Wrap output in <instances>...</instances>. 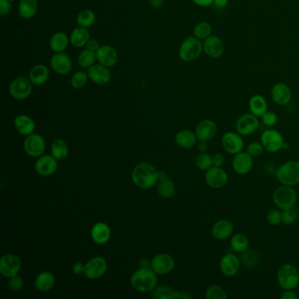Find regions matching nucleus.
<instances>
[{"mask_svg": "<svg viewBox=\"0 0 299 299\" xmlns=\"http://www.w3.org/2000/svg\"><path fill=\"white\" fill-rule=\"evenodd\" d=\"M157 170L152 164L140 163L132 171V180L137 187L143 190L153 187L158 182Z\"/></svg>", "mask_w": 299, "mask_h": 299, "instance_id": "obj_1", "label": "nucleus"}, {"mask_svg": "<svg viewBox=\"0 0 299 299\" xmlns=\"http://www.w3.org/2000/svg\"><path fill=\"white\" fill-rule=\"evenodd\" d=\"M157 274L151 267H140L131 277V284L140 292L153 291L157 284Z\"/></svg>", "mask_w": 299, "mask_h": 299, "instance_id": "obj_2", "label": "nucleus"}, {"mask_svg": "<svg viewBox=\"0 0 299 299\" xmlns=\"http://www.w3.org/2000/svg\"><path fill=\"white\" fill-rule=\"evenodd\" d=\"M274 204L280 210L293 209L297 201V194L292 186L282 185L277 187L273 193Z\"/></svg>", "mask_w": 299, "mask_h": 299, "instance_id": "obj_3", "label": "nucleus"}, {"mask_svg": "<svg viewBox=\"0 0 299 299\" xmlns=\"http://www.w3.org/2000/svg\"><path fill=\"white\" fill-rule=\"evenodd\" d=\"M277 283L283 290H294L299 285V271L290 263L282 265L277 273Z\"/></svg>", "mask_w": 299, "mask_h": 299, "instance_id": "obj_4", "label": "nucleus"}, {"mask_svg": "<svg viewBox=\"0 0 299 299\" xmlns=\"http://www.w3.org/2000/svg\"><path fill=\"white\" fill-rule=\"evenodd\" d=\"M276 177L283 185L295 186L299 184V162L296 160L283 163L276 171Z\"/></svg>", "mask_w": 299, "mask_h": 299, "instance_id": "obj_5", "label": "nucleus"}, {"mask_svg": "<svg viewBox=\"0 0 299 299\" xmlns=\"http://www.w3.org/2000/svg\"><path fill=\"white\" fill-rule=\"evenodd\" d=\"M203 51L204 48L201 40L196 38L195 36H190L182 42L179 48V58L184 62L190 63L197 60Z\"/></svg>", "mask_w": 299, "mask_h": 299, "instance_id": "obj_6", "label": "nucleus"}, {"mask_svg": "<svg viewBox=\"0 0 299 299\" xmlns=\"http://www.w3.org/2000/svg\"><path fill=\"white\" fill-rule=\"evenodd\" d=\"M33 84L29 77H18L10 83V95L17 100H24L32 94Z\"/></svg>", "mask_w": 299, "mask_h": 299, "instance_id": "obj_7", "label": "nucleus"}, {"mask_svg": "<svg viewBox=\"0 0 299 299\" xmlns=\"http://www.w3.org/2000/svg\"><path fill=\"white\" fill-rule=\"evenodd\" d=\"M261 142L264 150L270 153H277L283 150L285 143L283 136L279 131L276 129H267L261 135Z\"/></svg>", "mask_w": 299, "mask_h": 299, "instance_id": "obj_8", "label": "nucleus"}, {"mask_svg": "<svg viewBox=\"0 0 299 299\" xmlns=\"http://www.w3.org/2000/svg\"><path fill=\"white\" fill-rule=\"evenodd\" d=\"M260 126L258 117L253 113L241 115L236 121L235 128L238 134L242 136H248L255 133Z\"/></svg>", "mask_w": 299, "mask_h": 299, "instance_id": "obj_9", "label": "nucleus"}, {"mask_svg": "<svg viewBox=\"0 0 299 299\" xmlns=\"http://www.w3.org/2000/svg\"><path fill=\"white\" fill-rule=\"evenodd\" d=\"M204 180L207 185L212 189H222L228 183V175L221 167H214L206 170Z\"/></svg>", "mask_w": 299, "mask_h": 299, "instance_id": "obj_10", "label": "nucleus"}, {"mask_svg": "<svg viewBox=\"0 0 299 299\" xmlns=\"http://www.w3.org/2000/svg\"><path fill=\"white\" fill-rule=\"evenodd\" d=\"M21 270V261L16 255L7 254L0 260V273L7 278L16 276Z\"/></svg>", "mask_w": 299, "mask_h": 299, "instance_id": "obj_11", "label": "nucleus"}, {"mask_svg": "<svg viewBox=\"0 0 299 299\" xmlns=\"http://www.w3.org/2000/svg\"><path fill=\"white\" fill-rule=\"evenodd\" d=\"M223 148L230 155H237L243 151L244 140L242 135L237 132H227L224 134L221 140Z\"/></svg>", "mask_w": 299, "mask_h": 299, "instance_id": "obj_12", "label": "nucleus"}, {"mask_svg": "<svg viewBox=\"0 0 299 299\" xmlns=\"http://www.w3.org/2000/svg\"><path fill=\"white\" fill-rule=\"evenodd\" d=\"M107 261H105V258L101 256L91 259L85 264V272L84 275L87 278L96 280L102 277L107 271Z\"/></svg>", "mask_w": 299, "mask_h": 299, "instance_id": "obj_13", "label": "nucleus"}, {"mask_svg": "<svg viewBox=\"0 0 299 299\" xmlns=\"http://www.w3.org/2000/svg\"><path fill=\"white\" fill-rule=\"evenodd\" d=\"M24 150L32 157L42 156L46 150L44 138L38 134H30L24 141Z\"/></svg>", "mask_w": 299, "mask_h": 299, "instance_id": "obj_14", "label": "nucleus"}, {"mask_svg": "<svg viewBox=\"0 0 299 299\" xmlns=\"http://www.w3.org/2000/svg\"><path fill=\"white\" fill-rule=\"evenodd\" d=\"M218 133V126L213 119H204L200 121L196 127L195 134L197 135L198 141L208 142L216 136Z\"/></svg>", "mask_w": 299, "mask_h": 299, "instance_id": "obj_15", "label": "nucleus"}, {"mask_svg": "<svg viewBox=\"0 0 299 299\" xmlns=\"http://www.w3.org/2000/svg\"><path fill=\"white\" fill-rule=\"evenodd\" d=\"M241 260L233 253H227L220 259V270L227 277H234L241 268Z\"/></svg>", "mask_w": 299, "mask_h": 299, "instance_id": "obj_16", "label": "nucleus"}, {"mask_svg": "<svg viewBox=\"0 0 299 299\" xmlns=\"http://www.w3.org/2000/svg\"><path fill=\"white\" fill-rule=\"evenodd\" d=\"M234 231V226L232 221L226 219L217 220L212 226L211 233L217 241H225L231 238Z\"/></svg>", "mask_w": 299, "mask_h": 299, "instance_id": "obj_17", "label": "nucleus"}, {"mask_svg": "<svg viewBox=\"0 0 299 299\" xmlns=\"http://www.w3.org/2000/svg\"><path fill=\"white\" fill-rule=\"evenodd\" d=\"M175 267V261L171 255L160 254L155 256L151 261L150 267L157 275H166L173 271Z\"/></svg>", "mask_w": 299, "mask_h": 299, "instance_id": "obj_18", "label": "nucleus"}, {"mask_svg": "<svg viewBox=\"0 0 299 299\" xmlns=\"http://www.w3.org/2000/svg\"><path fill=\"white\" fill-rule=\"evenodd\" d=\"M50 65H51L52 70H54L55 73L62 76L70 74L73 67L72 61L64 52L55 53L52 56Z\"/></svg>", "mask_w": 299, "mask_h": 299, "instance_id": "obj_19", "label": "nucleus"}, {"mask_svg": "<svg viewBox=\"0 0 299 299\" xmlns=\"http://www.w3.org/2000/svg\"><path fill=\"white\" fill-rule=\"evenodd\" d=\"M232 169L238 175H247L251 171L254 166V159L247 152L234 155L232 161Z\"/></svg>", "mask_w": 299, "mask_h": 299, "instance_id": "obj_20", "label": "nucleus"}, {"mask_svg": "<svg viewBox=\"0 0 299 299\" xmlns=\"http://www.w3.org/2000/svg\"><path fill=\"white\" fill-rule=\"evenodd\" d=\"M204 52L208 57L217 59L220 58L224 53L225 46L222 40L217 35H211L203 42Z\"/></svg>", "mask_w": 299, "mask_h": 299, "instance_id": "obj_21", "label": "nucleus"}, {"mask_svg": "<svg viewBox=\"0 0 299 299\" xmlns=\"http://www.w3.org/2000/svg\"><path fill=\"white\" fill-rule=\"evenodd\" d=\"M271 97L274 102L277 105L284 106L290 104L292 99V93L288 84L284 83H277L271 89Z\"/></svg>", "mask_w": 299, "mask_h": 299, "instance_id": "obj_22", "label": "nucleus"}, {"mask_svg": "<svg viewBox=\"0 0 299 299\" xmlns=\"http://www.w3.org/2000/svg\"><path fill=\"white\" fill-rule=\"evenodd\" d=\"M87 73L89 79L98 85L107 84L111 79V73L109 68L105 67L102 64H94L88 69Z\"/></svg>", "mask_w": 299, "mask_h": 299, "instance_id": "obj_23", "label": "nucleus"}, {"mask_svg": "<svg viewBox=\"0 0 299 299\" xmlns=\"http://www.w3.org/2000/svg\"><path fill=\"white\" fill-rule=\"evenodd\" d=\"M57 160L53 156H42L35 163V168L39 175L48 176L57 170Z\"/></svg>", "mask_w": 299, "mask_h": 299, "instance_id": "obj_24", "label": "nucleus"}, {"mask_svg": "<svg viewBox=\"0 0 299 299\" xmlns=\"http://www.w3.org/2000/svg\"><path fill=\"white\" fill-rule=\"evenodd\" d=\"M96 54L99 64H102L105 67H113L118 63V53L114 48L109 45L101 46L96 52Z\"/></svg>", "mask_w": 299, "mask_h": 299, "instance_id": "obj_25", "label": "nucleus"}, {"mask_svg": "<svg viewBox=\"0 0 299 299\" xmlns=\"http://www.w3.org/2000/svg\"><path fill=\"white\" fill-rule=\"evenodd\" d=\"M92 239L96 244L104 245L108 242L111 237V229L105 223L99 222L95 224L92 229Z\"/></svg>", "mask_w": 299, "mask_h": 299, "instance_id": "obj_26", "label": "nucleus"}, {"mask_svg": "<svg viewBox=\"0 0 299 299\" xmlns=\"http://www.w3.org/2000/svg\"><path fill=\"white\" fill-rule=\"evenodd\" d=\"M28 77L34 85H42L49 78V70L44 64H36L30 70Z\"/></svg>", "mask_w": 299, "mask_h": 299, "instance_id": "obj_27", "label": "nucleus"}, {"mask_svg": "<svg viewBox=\"0 0 299 299\" xmlns=\"http://www.w3.org/2000/svg\"><path fill=\"white\" fill-rule=\"evenodd\" d=\"M14 127L19 134L28 136L34 134L35 130V121L25 114L18 115L14 119Z\"/></svg>", "mask_w": 299, "mask_h": 299, "instance_id": "obj_28", "label": "nucleus"}, {"mask_svg": "<svg viewBox=\"0 0 299 299\" xmlns=\"http://www.w3.org/2000/svg\"><path fill=\"white\" fill-rule=\"evenodd\" d=\"M18 11L22 19H32L38 11V0H19Z\"/></svg>", "mask_w": 299, "mask_h": 299, "instance_id": "obj_29", "label": "nucleus"}, {"mask_svg": "<svg viewBox=\"0 0 299 299\" xmlns=\"http://www.w3.org/2000/svg\"><path fill=\"white\" fill-rule=\"evenodd\" d=\"M70 44L75 48H83L89 40V33L85 27L77 26L72 30L70 36Z\"/></svg>", "mask_w": 299, "mask_h": 299, "instance_id": "obj_30", "label": "nucleus"}, {"mask_svg": "<svg viewBox=\"0 0 299 299\" xmlns=\"http://www.w3.org/2000/svg\"><path fill=\"white\" fill-rule=\"evenodd\" d=\"M54 283H55V279H54V275L48 271H44L39 274L37 277L35 278V287L39 291L46 292L51 290L54 287Z\"/></svg>", "mask_w": 299, "mask_h": 299, "instance_id": "obj_31", "label": "nucleus"}, {"mask_svg": "<svg viewBox=\"0 0 299 299\" xmlns=\"http://www.w3.org/2000/svg\"><path fill=\"white\" fill-rule=\"evenodd\" d=\"M70 42V37L65 33H55L49 40V47L54 53H61L66 50Z\"/></svg>", "mask_w": 299, "mask_h": 299, "instance_id": "obj_32", "label": "nucleus"}, {"mask_svg": "<svg viewBox=\"0 0 299 299\" xmlns=\"http://www.w3.org/2000/svg\"><path fill=\"white\" fill-rule=\"evenodd\" d=\"M248 105H249L251 113L255 115L258 118L259 117L261 118V116L267 111V100L263 96L260 94L253 96L251 99H249Z\"/></svg>", "mask_w": 299, "mask_h": 299, "instance_id": "obj_33", "label": "nucleus"}, {"mask_svg": "<svg viewBox=\"0 0 299 299\" xmlns=\"http://www.w3.org/2000/svg\"><path fill=\"white\" fill-rule=\"evenodd\" d=\"M175 143L183 148H191L197 143V135L191 130H182L178 132L175 138Z\"/></svg>", "mask_w": 299, "mask_h": 299, "instance_id": "obj_34", "label": "nucleus"}, {"mask_svg": "<svg viewBox=\"0 0 299 299\" xmlns=\"http://www.w3.org/2000/svg\"><path fill=\"white\" fill-rule=\"evenodd\" d=\"M230 245L232 250L236 253H243L249 248V239L244 233L238 232L231 237Z\"/></svg>", "mask_w": 299, "mask_h": 299, "instance_id": "obj_35", "label": "nucleus"}, {"mask_svg": "<svg viewBox=\"0 0 299 299\" xmlns=\"http://www.w3.org/2000/svg\"><path fill=\"white\" fill-rule=\"evenodd\" d=\"M51 153L57 161H63L69 155V146L64 140H55L51 145Z\"/></svg>", "mask_w": 299, "mask_h": 299, "instance_id": "obj_36", "label": "nucleus"}, {"mask_svg": "<svg viewBox=\"0 0 299 299\" xmlns=\"http://www.w3.org/2000/svg\"><path fill=\"white\" fill-rule=\"evenodd\" d=\"M97 60V54L96 52L91 51L89 49H84L80 52L77 56V63L79 64L80 67L83 69H89L96 64Z\"/></svg>", "mask_w": 299, "mask_h": 299, "instance_id": "obj_37", "label": "nucleus"}, {"mask_svg": "<svg viewBox=\"0 0 299 299\" xmlns=\"http://www.w3.org/2000/svg\"><path fill=\"white\" fill-rule=\"evenodd\" d=\"M96 20V15L92 10L85 9L81 11L77 17V25L88 28L93 26Z\"/></svg>", "mask_w": 299, "mask_h": 299, "instance_id": "obj_38", "label": "nucleus"}, {"mask_svg": "<svg viewBox=\"0 0 299 299\" xmlns=\"http://www.w3.org/2000/svg\"><path fill=\"white\" fill-rule=\"evenodd\" d=\"M160 196L164 198H170L175 193V186L170 179L167 178L163 181H159L157 187Z\"/></svg>", "mask_w": 299, "mask_h": 299, "instance_id": "obj_39", "label": "nucleus"}, {"mask_svg": "<svg viewBox=\"0 0 299 299\" xmlns=\"http://www.w3.org/2000/svg\"><path fill=\"white\" fill-rule=\"evenodd\" d=\"M153 297L157 299L178 298L179 291L172 290L168 286H160L153 290Z\"/></svg>", "mask_w": 299, "mask_h": 299, "instance_id": "obj_40", "label": "nucleus"}, {"mask_svg": "<svg viewBox=\"0 0 299 299\" xmlns=\"http://www.w3.org/2000/svg\"><path fill=\"white\" fill-rule=\"evenodd\" d=\"M212 33H213L212 26L209 23L205 22V21L197 23L193 29L195 37L199 39V40H205L212 35Z\"/></svg>", "mask_w": 299, "mask_h": 299, "instance_id": "obj_41", "label": "nucleus"}, {"mask_svg": "<svg viewBox=\"0 0 299 299\" xmlns=\"http://www.w3.org/2000/svg\"><path fill=\"white\" fill-rule=\"evenodd\" d=\"M195 165L197 169L206 171L213 167V158L212 156L205 153H199L195 158Z\"/></svg>", "mask_w": 299, "mask_h": 299, "instance_id": "obj_42", "label": "nucleus"}, {"mask_svg": "<svg viewBox=\"0 0 299 299\" xmlns=\"http://www.w3.org/2000/svg\"><path fill=\"white\" fill-rule=\"evenodd\" d=\"M259 260H260V255L254 249H250V250L248 249L245 252H243L242 262L247 267H254L255 265H257L259 263Z\"/></svg>", "mask_w": 299, "mask_h": 299, "instance_id": "obj_43", "label": "nucleus"}, {"mask_svg": "<svg viewBox=\"0 0 299 299\" xmlns=\"http://www.w3.org/2000/svg\"><path fill=\"white\" fill-rule=\"evenodd\" d=\"M89 79L88 73H86L84 71H77L71 77L70 83L75 89H82L87 84Z\"/></svg>", "mask_w": 299, "mask_h": 299, "instance_id": "obj_44", "label": "nucleus"}, {"mask_svg": "<svg viewBox=\"0 0 299 299\" xmlns=\"http://www.w3.org/2000/svg\"><path fill=\"white\" fill-rule=\"evenodd\" d=\"M207 299H226L228 297L226 290L219 285H211L205 291Z\"/></svg>", "mask_w": 299, "mask_h": 299, "instance_id": "obj_45", "label": "nucleus"}, {"mask_svg": "<svg viewBox=\"0 0 299 299\" xmlns=\"http://www.w3.org/2000/svg\"><path fill=\"white\" fill-rule=\"evenodd\" d=\"M264 146L261 144V141L260 142L253 141L251 143L248 144L246 152L249 154L254 158V157L261 156L264 152Z\"/></svg>", "mask_w": 299, "mask_h": 299, "instance_id": "obj_46", "label": "nucleus"}, {"mask_svg": "<svg viewBox=\"0 0 299 299\" xmlns=\"http://www.w3.org/2000/svg\"><path fill=\"white\" fill-rule=\"evenodd\" d=\"M262 123L267 127V128H272L278 121V117H277V113H275L274 111H267L261 117Z\"/></svg>", "mask_w": 299, "mask_h": 299, "instance_id": "obj_47", "label": "nucleus"}, {"mask_svg": "<svg viewBox=\"0 0 299 299\" xmlns=\"http://www.w3.org/2000/svg\"><path fill=\"white\" fill-rule=\"evenodd\" d=\"M8 286H9L10 290H13L14 292L22 290L23 286H24V281H23L22 277H19L18 275L10 277L9 281H8Z\"/></svg>", "mask_w": 299, "mask_h": 299, "instance_id": "obj_48", "label": "nucleus"}, {"mask_svg": "<svg viewBox=\"0 0 299 299\" xmlns=\"http://www.w3.org/2000/svg\"><path fill=\"white\" fill-rule=\"evenodd\" d=\"M267 221L271 226H278L282 223V213L279 210H271L267 213Z\"/></svg>", "mask_w": 299, "mask_h": 299, "instance_id": "obj_49", "label": "nucleus"}, {"mask_svg": "<svg viewBox=\"0 0 299 299\" xmlns=\"http://www.w3.org/2000/svg\"><path fill=\"white\" fill-rule=\"evenodd\" d=\"M296 219H297V215H296V212L290 209V210L283 211L282 213V223L285 224L287 226L292 225L296 222Z\"/></svg>", "mask_w": 299, "mask_h": 299, "instance_id": "obj_50", "label": "nucleus"}, {"mask_svg": "<svg viewBox=\"0 0 299 299\" xmlns=\"http://www.w3.org/2000/svg\"><path fill=\"white\" fill-rule=\"evenodd\" d=\"M12 2L9 0H0V15L1 17H6L9 14L12 10Z\"/></svg>", "mask_w": 299, "mask_h": 299, "instance_id": "obj_51", "label": "nucleus"}, {"mask_svg": "<svg viewBox=\"0 0 299 299\" xmlns=\"http://www.w3.org/2000/svg\"><path fill=\"white\" fill-rule=\"evenodd\" d=\"M213 158V166L214 167H222L225 164V157L222 154L216 153L212 156Z\"/></svg>", "mask_w": 299, "mask_h": 299, "instance_id": "obj_52", "label": "nucleus"}, {"mask_svg": "<svg viewBox=\"0 0 299 299\" xmlns=\"http://www.w3.org/2000/svg\"><path fill=\"white\" fill-rule=\"evenodd\" d=\"M86 48L89 49L91 51L97 52L101 46L99 44V42L96 39L89 38V41L86 43Z\"/></svg>", "mask_w": 299, "mask_h": 299, "instance_id": "obj_53", "label": "nucleus"}, {"mask_svg": "<svg viewBox=\"0 0 299 299\" xmlns=\"http://www.w3.org/2000/svg\"><path fill=\"white\" fill-rule=\"evenodd\" d=\"M73 272L77 276H82L85 272V265L82 262H77L73 266Z\"/></svg>", "mask_w": 299, "mask_h": 299, "instance_id": "obj_54", "label": "nucleus"}, {"mask_svg": "<svg viewBox=\"0 0 299 299\" xmlns=\"http://www.w3.org/2000/svg\"><path fill=\"white\" fill-rule=\"evenodd\" d=\"M281 299H296L297 295L296 292H294L293 290H283V292L281 294Z\"/></svg>", "mask_w": 299, "mask_h": 299, "instance_id": "obj_55", "label": "nucleus"}, {"mask_svg": "<svg viewBox=\"0 0 299 299\" xmlns=\"http://www.w3.org/2000/svg\"><path fill=\"white\" fill-rule=\"evenodd\" d=\"M192 2L198 7H207L214 5V0H192Z\"/></svg>", "mask_w": 299, "mask_h": 299, "instance_id": "obj_56", "label": "nucleus"}, {"mask_svg": "<svg viewBox=\"0 0 299 299\" xmlns=\"http://www.w3.org/2000/svg\"><path fill=\"white\" fill-rule=\"evenodd\" d=\"M228 4V0H214V7H216L217 9H223L227 6Z\"/></svg>", "mask_w": 299, "mask_h": 299, "instance_id": "obj_57", "label": "nucleus"}, {"mask_svg": "<svg viewBox=\"0 0 299 299\" xmlns=\"http://www.w3.org/2000/svg\"><path fill=\"white\" fill-rule=\"evenodd\" d=\"M197 150L199 151V153H205L207 150H208V145L207 142L204 141H199V144L197 145Z\"/></svg>", "mask_w": 299, "mask_h": 299, "instance_id": "obj_58", "label": "nucleus"}, {"mask_svg": "<svg viewBox=\"0 0 299 299\" xmlns=\"http://www.w3.org/2000/svg\"><path fill=\"white\" fill-rule=\"evenodd\" d=\"M157 177H158V182L163 181V180L168 178V175L165 171L161 170V171L157 172Z\"/></svg>", "mask_w": 299, "mask_h": 299, "instance_id": "obj_59", "label": "nucleus"}, {"mask_svg": "<svg viewBox=\"0 0 299 299\" xmlns=\"http://www.w3.org/2000/svg\"><path fill=\"white\" fill-rule=\"evenodd\" d=\"M151 5L154 8H159L163 5V0H151Z\"/></svg>", "mask_w": 299, "mask_h": 299, "instance_id": "obj_60", "label": "nucleus"}, {"mask_svg": "<svg viewBox=\"0 0 299 299\" xmlns=\"http://www.w3.org/2000/svg\"><path fill=\"white\" fill-rule=\"evenodd\" d=\"M10 2H13V1H14V0H9Z\"/></svg>", "mask_w": 299, "mask_h": 299, "instance_id": "obj_61", "label": "nucleus"}, {"mask_svg": "<svg viewBox=\"0 0 299 299\" xmlns=\"http://www.w3.org/2000/svg\"><path fill=\"white\" fill-rule=\"evenodd\" d=\"M298 287H299V285H298Z\"/></svg>", "mask_w": 299, "mask_h": 299, "instance_id": "obj_62", "label": "nucleus"}]
</instances>
